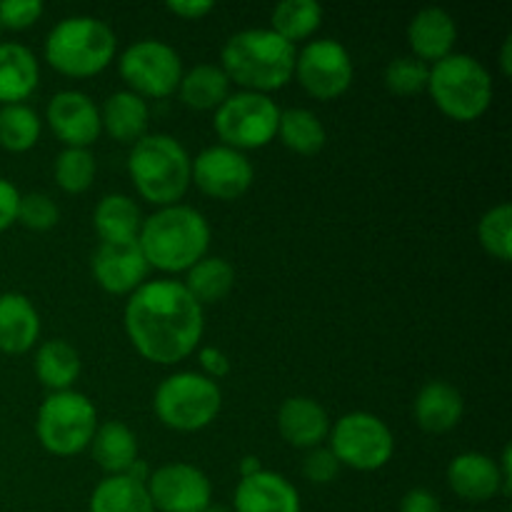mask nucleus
Wrapping results in <instances>:
<instances>
[{
  "mask_svg": "<svg viewBox=\"0 0 512 512\" xmlns=\"http://www.w3.org/2000/svg\"><path fill=\"white\" fill-rule=\"evenodd\" d=\"M60 220V210L58 205L53 203V198L45 193H28V195H20V203H18V220L23 228L28 230H43L55 228Z\"/></svg>",
  "mask_w": 512,
  "mask_h": 512,
  "instance_id": "obj_37",
  "label": "nucleus"
},
{
  "mask_svg": "<svg viewBox=\"0 0 512 512\" xmlns=\"http://www.w3.org/2000/svg\"><path fill=\"white\" fill-rule=\"evenodd\" d=\"M165 8H168V13L178 15L180 20H203L205 15L213 13L215 3H210V0H168Z\"/></svg>",
  "mask_w": 512,
  "mask_h": 512,
  "instance_id": "obj_43",
  "label": "nucleus"
},
{
  "mask_svg": "<svg viewBox=\"0 0 512 512\" xmlns=\"http://www.w3.org/2000/svg\"><path fill=\"white\" fill-rule=\"evenodd\" d=\"M98 425V410L88 395L78 390H63V393H50L38 408L35 435L50 455L73 458L90 448Z\"/></svg>",
  "mask_w": 512,
  "mask_h": 512,
  "instance_id": "obj_8",
  "label": "nucleus"
},
{
  "mask_svg": "<svg viewBox=\"0 0 512 512\" xmlns=\"http://www.w3.org/2000/svg\"><path fill=\"white\" fill-rule=\"evenodd\" d=\"M448 485L465 503H488L503 495L500 470L490 455L485 453H460L448 465Z\"/></svg>",
  "mask_w": 512,
  "mask_h": 512,
  "instance_id": "obj_19",
  "label": "nucleus"
},
{
  "mask_svg": "<svg viewBox=\"0 0 512 512\" xmlns=\"http://www.w3.org/2000/svg\"><path fill=\"white\" fill-rule=\"evenodd\" d=\"M203 512H233V508H228V505H218V503H210L208 508Z\"/></svg>",
  "mask_w": 512,
  "mask_h": 512,
  "instance_id": "obj_47",
  "label": "nucleus"
},
{
  "mask_svg": "<svg viewBox=\"0 0 512 512\" xmlns=\"http://www.w3.org/2000/svg\"><path fill=\"white\" fill-rule=\"evenodd\" d=\"M230 85L233 83L220 65L200 63L190 70H183L178 93L185 108L208 113V110H218L230 98Z\"/></svg>",
  "mask_w": 512,
  "mask_h": 512,
  "instance_id": "obj_27",
  "label": "nucleus"
},
{
  "mask_svg": "<svg viewBox=\"0 0 512 512\" xmlns=\"http://www.w3.org/2000/svg\"><path fill=\"white\" fill-rule=\"evenodd\" d=\"M20 190L10 180L0 178V233L10 228L18 220Z\"/></svg>",
  "mask_w": 512,
  "mask_h": 512,
  "instance_id": "obj_41",
  "label": "nucleus"
},
{
  "mask_svg": "<svg viewBox=\"0 0 512 512\" xmlns=\"http://www.w3.org/2000/svg\"><path fill=\"white\" fill-rule=\"evenodd\" d=\"M93 460L108 475H125L130 465L138 460V438L133 430L118 420L98 425L93 440H90Z\"/></svg>",
  "mask_w": 512,
  "mask_h": 512,
  "instance_id": "obj_28",
  "label": "nucleus"
},
{
  "mask_svg": "<svg viewBox=\"0 0 512 512\" xmlns=\"http://www.w3.org/2000/svg\"><path fill=\"white\" fill-rule=\"evenodd\" d=\"M40 338V315L23 293H0V353L23 355Z\"/></svg>",
  "mask_w": 512,
  "mask_h": 512,
  "instance_id": "obj_22",
  "label": "nucleus"
},
{
  "mask_svg": "<svg viewBox=\"0 0 512 512\" xmlns=\"http://www.w3.org/2000/svg\"><path fill=\"white\" fill-rule=\"evenodd\" d=\"M340 468H343V465L338 463L333 450L323 448V445H320V448L308 450V455H305L303 460L305 480H310V483L315 485H330L333 480H338Z\"/></svg>",
  "mask_w": 512,
  "mask_h": 512,
  "instance_id": "obj_39",
  "label": "nucleus"
},
{
  "mask_svg": "<svg viewBox=\"0 0 512 512\" xmlns=\"http://www.w3.org/2000/svg\"><path fill=\"white\" fill-rule=\"evenodd\" d=\"M100 125H103V130L115 143H123L133 148L140 138L148 135V100L130 93V90H118L100 108Z\"/></svg>",
  "mask_w": 512,
  "mask_h": 512,
  "instance_id": "obj_24",
  "label": "nucleus"
},
{
  "mask_svg": "<svg viewBox=\"0 0 512 512\" xmlns=\"http://www.w3.org/2000/svg\"><path fill=\"white\" fill-rule=\"evenodd\" d=\"M0 35H3V28H0Z\"/></svg>",
  "mask_w": 512,
  "mask_h": 512,
  "instance_id": "obj_48",
  "label": "nucleus"
},
{
  "mask_svg": "<svg viewBox=\"0 0 512 512\" xmlns=\"http://www.w3.org/2000/svg\"><path fill=\"white\" fill-rule=\"evenodd\" d=\"M278 433L293 448H320L330 435L328 410L308 395H293L278 410Z\"/></svg>",
  "mask_w": 512,
  "mask_h": 512,
  "instance_id": "obj_18",
  "label": "nucleus"
},
{
  "mask_svg": "<svg viewBox=\"0 0 512 512\" xmlns=\"http://www.w3.org/2000/svg\"><path fill=\"white\" fill-rule=\"evenodd\" d=\"M155 512H203L213 503L208 475L190 463H168L153 470L145 483Z\"/></svg>",
  "mask_w": 512,
  "mask_h": 512,
  "instance_id": "obj_14",
  "label": "nucleus"
},
{
  "mask_svg": "<svg viewBox=\"0 0 512 512\" xmlns=\"http://www.w3.org/2000/svg\"><path fill=\"white\" fill-rule=\"evenodd\" d=\"M220 408H223L220 385L193 370L168 375L153 395L155 415L165 428L175 433H198L208 428L218 418Z\"/></svg>",
  "mask_w": 512,
  "mask_h": 512,
  "instance_id": "obj_7",
  "label": "nucleus"
},
{
  "mask_svg": "<svg viewBox=\"0 0 512 512\" xmlns=\"http://www.w3.org/2000/svg\"><path fill=\"white\" fill-rule=\"evenodd\" d=\"M198 360H200V368H203L205 378L215 380V383L223 378H228L230 370H233V363H230V358L220 348H203L200 350Z\"/></svg>",
  "mask_w": 512,
  "mask_h": 512,
  "instance_id": "obj_40",
  "label": "nucleus"
},
{
  "mask_svg": "<svg viewBox=\"0 0 512 512\" xmlns=\"http://www.w3.org/2000/svg\"><path fill=\"white\" fill-rule=\"evenodd\" d=\"M478 240L485 253L500 263L512 258V205L500 203L485 210L478 223Z\"/></svg>",
  "mask_w": 512,
  "mask_h": 512,
  "instance_id": "obj_34",
  "label": "nucleus"
},
{
  "mask_svg": "<svg viewBox=\"0 0 512 512\" xmlns=\"http://www.w3.org/2000/svg\"><path fill=\"white\" fill-rule=\"evenodd\" d=\"M260 470H263V465H260V458H255V455H245V458L240 460V478L258 475Z\"/></svg>",
  "mask_w": 512,
  "mask_h": 512,
  "instance_id": "obj_45",
  "label": "nucleus"
},
{
  "mask_svg": "<svg viewBox=\"0 0 512 512\" xmlns=\"http://www.w3.org/2000/svg\"><path fill=\"white\" fill-rule=\"evenodd\" d=\"M500 70H503L505 78H510V73H512V38H505L503 50H500Z\"/></svg>",
  "mask_w": 512,
  "mask_h": 512,
  "instance_id": "obj_46",
  "label": "nucleus"
},
{
  "mask_svg": "<svg viewBox=\"0 0 512 512\" xmlns=\"http://www.w3.org/2000/svg\"><path fill=\"white\" fill-rule=\"evenodd\" d=\"M45 120L53 130L55 138L65 148H85L88 150L103 133L100 125V108L93 98L80 90H60L50 98L45 108Z\"/></svg>",
  "mask_w": 512,
  "mask_h": 512,
  "instance_id": "obj_15",
  "label": "nucleus"
},
{
  "mask_svg": "<svg viewBox=\"0 0 512 512\" xmlns=\"http://www.w3.org/2000/svg\"><path fill=\"white\" fill-rule=\"evenodd\" d=\"M300 493L285 475L260 470L240 478L233 495V512H300Z\"/></svg>",
  "mask_w": 512,
  "mask_h": 512,
  "instance_id": "obj_17",
  "label": "nucleus"
},
{
  "mask_svg": "<svg viewBox=\"0 0 512 512\" xmlns=\"http://www.w3.org/2000/svg\"><path fill=\"white\" fill-rule=\"evenodd\" d=\"M128 173L145 203L178 205L190 188V155L178 138L148 133L130 148Z\"/></svg>",
  "mask_w": 512,
  "mask_h": 512,
  "instance_id": "obj_4",
  "label": "nucleus"
},
{
  "mask_svg": "<svg viewBox=\"0 0 512 512\" xmlns=\"http://www.w3.org/2000/svg\"><path fill=\"white\" fill-rule=\"evenodd\" d=\"M118 73L130 93L143 100H163L178 90L183 78V58L165 40L143 38L123 50Z\"/></svg>",
  "mask_w": 512,
  "mask_h": 512,
  "instance_id": "obj_10",
  "label": "nucleus"
},
{
  "mask_svg": "<svg viewBox=\"0 0 512 512\" xmlns=\"http://www.w3.org/2000/svg\"><path fill=\"white\" fill-rule=\"evenodd\" d=\"M90 512H155L145 483L128 475H105L90 495Z\"/></svg>",
  "mask_w": 512,
  "mask_h": 512,
  "instance_id": "obj_30",
  "label": "nucleus"
},
{
  "mask_svg": "<svg viewBox=\"0 0 512 512\" xmlns=\"http://www.w3.org/2000/svg\"><path fill=\"white\" fill-rule=\"evenodd\" d=\"M330 450L343 468L358 473H375L393 460L395 438L393 430L378 415L355 410L330 425Z\"/></svg>",
  "mask_w": 512,
  "mask_h": 512,
  "instance_id": "obj_9",
  "label": "nucleus"
},
{
  "mask_svg": "<svg viewBox=\"0 0 512 512\" xmlns=\"http://www.w3.org/2000/svg\"><path fill=\"white\" fill-rule=\"evenodd\" d=\"M40 83V65L23 43L0 40V105L25 103Z\"/></svg>",
  "mask_w": 512,
  "mask_h": 512,
  "instance_id": "obj_23",
  "label": "nucleus"
},
{
  "mask_svg": "<svg viewBox=\"0 0 512 512\" xmlns=\"http://www.w3.org/2000/svg\"><path fill=\"white\" fill-rule=\"evenodd\" d=\"M400 512H443L438 495L425 488H413L400 500Z\"/></svg>",
  "mask_w": 512,
  "mask_h": 512,
  "instance_id": "obj_42",
  "label": "nucleus"
},
{
  "mask_svg": "<svg viewBox=\"0 0 512 512\" xmlns=\"http://www.w3.org/2000/svg\"><path fill=\"white\" fill-rule=\"evenodd\" d=\"M138 245L150 268L163 273H188L208 255L210 225L193 205H168L143 218Z\"/></svg>",
  "mask_w": 512,
  "mask_h": 512,
  "instance_id": "obj_3",
  "label": "nucleus"
},
{
  "mask_svg": "<svg viewBox=\"0 0 512 512\" xmlns=\"http://www.w3.org/2000/svg\"><path fill=\"white\" fill-rule=\"evenodd\" d=\"M55 183L63 193L80 195L93 185L95 180V158L85 148H63L53 165Z\"/></svg>",
  "mask_w": 512,
  "mask_h": 512,
  "instance_id": "obj_35",
  "label": "nucleus"
},
{
  "mask_svg": "<svg viewBox=\"0 0 512 512\" xmlns=\"http://www.w3.org/2000/svg\"><path fill=\"white\" fill-rule=\"evenodd\" d=\"M298 50L270 28H248L230 35L220 50V68L248 93H273L293 80Z\"/></svg>",
  "mask_w": 512,
  "mask_h": 512,
  "instance_id": "obj_2",
  "label": "nucleus"
},
{
  "mask_svg": "<svg viewBox=\"0 0 512 512\" xmlns=\"http://www.w3.org/2000/svg\"><path fill=\"white\" fill-rule=\"evenodd\" d=\"M45 5L40 0H3L0 3V28L25 30L43 18Z\"/></svg>",
  "mask_w": 512,
  "mask_h": 512,
  "instance_id": "obj_38",
  "label": "nucleus"
},
{
  "mask_svg": "<svg viewBox=\"0 0 512 512\" xmlns=\"http://www.w3.org/2000/svg\"><path fill=\"white\" fill-rule=\"evenodd\" d=\"M93 278L105 293L110 295H133L143 283H148V260L135 243L110 245L100 243L90 258Z\"/></svg>",
  "mask_w": 512,
  "mask_h": 512,
  "instance_id": "obj_16",
  "label": "nucleus"
},
{
  "mask_svg": "<svg viewBox=\"0 0 512 512\" xmlns=\"http://www.w3.org/2000/svg\"><path fill=\"white\" fill-rule=\"evenodd\" d=\"M280 108L270 95L263 93H230V98L215 110L213 128L220 145L233 150H260L278 135Z\"/></svg>",
  "mask_w": 512,
  "mask_h": 512,
  "instance_id": "obj_11",
  "label": "nucleus"
},
{
  "mask_svg": "<svg viewBox=\"0 0 512 512\" xmlns=\"http://www.w3.org/2000/svg\"><path fill=\"white\" fill-rule=\"evenodd\" d=\"M428 93L435 108L455 123H473L488 113L493 103V78L478 58L450 53L430 65Z\"/></svg>",
  "mask_w": 512,
  "mask_h": 512,
  "instance_id": "obj_6",
  "label": "nucleus"
},
{
  "mask_svg": "<svg viewBox=\"0 0 512 512\" xmlns=\"http://www.w3.org/2000/svg\"><path fill=\"white\" fill-rule=\"evenodd\" d=\"M428 78L430 65L413 58V55H400V58L390 60L383 73L385 88L390 93L400 95V98H408V95H418L423 90H428Z\"/></svg>",
  "mask_w": 512,
  "mask_h": 512,
  "instance_id": "obj_36",
  "label": "nucleus"
},
{
  "mask_svg": "<svg viewBox=\"0 0 512 512\" xmlns=\"http://www.w3.org/2000/svg\"><path fill=\"white\" fill-rule=\"evenodd\" d=\"M465 415V400L458 388L445 380H430L418 390L413 400V418L420 430L443 435L458 428Z\"/></svg>",
  "mask_w": 512,
  "mask_h": 512,
  "instance_id": "obj_21",
  "label": "nucleus"
},
{
  "mask_svg": "<svg viewBox=\"0 0 512 512\" xmlns=\"http://www.w3.org/2000/svg\"><path fill=\"white\" fill-rule=\"evenodd\" d=\"M43 120L28 103L0 105V148L8 153H28L38 145Z\"/></svg>",
  "mask_w": 512,
  "mask_h": 512,
  "instance_id": "obj_33",
  "label": "nucleus"
},
{
  "mask_svg": "<svg viewBox=\"0 0 512 512\" xmlns=\"http://www.w3.org/2000/svg\"><path fill=\"white\" fill-rule=\"evenodd\" d=\"M118 38L105 20L73 15L55 25L45 38V60L65 78H93L115 58Z\"/></svg>",
  "mask_w": 512,
  "mask_h": 512,
  "instance_id": "obj_5",
  "label": "nucleus"
},
{
  "mask_svg": "<svg viewBox=\"0 0 512 512\" xmlns=\"http://www.w3.org/2000/svg\"><path fill=\"white\" fill-rule=\"evenodd\" d=\"M255 178L248 155L228 145H210L190 160V183L213 200H238Z\"/></svg>",
  "mask_w": 512,
  "mask_h": 512,
  "instance_id": "obj_13",
  "label": "nucleus"
},
{
  "mask_svg": "<svg viewBox=\"0 0 512 512\" xmlns=\"http://www.w3.org/2000/svg\"><path fill=\"white\" fill-rule=\"evenodd\" d=\"M123 325L140 358L155 365H178L198 350L205 313L183 280H148L128 295Z\"/></svg>",
  "mask_w": 512,
  "mask_h": 512,
  "instance_id": "obj_1",
  "label": "nucleus"
},
{
  "mask_svg": "<svg viewBox=\"0 0 512 512\" xmlns=\"http://www.w3.org/2000/svg\"><path fill=\"white\" fill-rule=\"evenodd\" d=\"M498 463V470H500V483H503V498H510L512 493V448L510 445H505L503 448V455H500V460H495Z\"/></svg>",
  "mask_w": 512,
  "mask_h": 512,
  "instance_id": "obj_44",
  "label": "nucleus"
},
{
  "mask_svg": "<svg viewBox=\"0 0 512 512\" xmlns=\"http://www.w3.org/2000/svg\"><path fill=\"white\" fill-rule=\"evenodd\" d=\"M183 285L200 305H215L235 288V268L220 255H205L185 273Z\"/></svg>",
  "mask_w": 512,
  "mask_h": 512,
  "instance_id": "obj_29",
  "label": "nucleus"
},
{
  "mask_svg": "<svg viewBox=\"0 0 512 512\" xmlns=\"http://www.w3.org/2000/svg\"><path fill=\"white\" fill-rule=\"evenodd\" d=\"M458 40V23L445 8L430 5L415 13L408 25V45L413 58L423 60L425 65H435L438 60L448 58Z\"/></svg>",
  "mask_w": 512,
  "mask_h": 512,
  "instance_id": "obj_20",
  "label": "nucleus"
},
{
  "mask_svg": "<svg viewBox=\"0 0 512 512\" xmlns=\"http://www.w3.org/2000/svg\"><path fill=\"white\" fill-rule=\"evenodd\" d=\"M275 138H280L285 148L298 155H318L325 148L328 133H325L323 120L313 110L290 108L280 110L278 135Z\"/></svg>",
  "mask_w": 512,
  "mask_h": 512,
  "instance_id": "obj_31",
  "label": "nucleus"
},
{
  "mask_svg": "<svg viewBox=\"0 0 512 512\" xmlns=\"http://www.w3.org/2000/svg\"><path fill=\"white\" fill-rule=\"evenodd\" d=\"M293 75L310 98L335 100L348 93L353 85V58L338 40H310L295 58Z\"/></svg>",
  "mask_w": 512,
  "mask_h": 512,
  "instance_id": "obj_12",
  "label": "nucleus"
},
{
  "mask_svg": "<svg viewBox=\"0 0 512 512\" xmlns=\"http://www.w3.org/2000/svg\"><path fill=\"white\" fill-rule=\"evenodd\" d=\"M33 368L43 388H48L50 393H63V390H73L83 363H80V353L68 340L53 338L38 345Z\"/></svg>",
  "mask_w": 512,
  "mask_h": 512,
  "instance_id": "obj_26",
  "label": "nucleus"
},
{
  "mask_svg": "<svg viewBox=\"0 0 512 512\" xmlns=\"http://www.w3.org/2000/svg\"><path fill=\"white\" fill-rule=\"evenodd\" d=\"M93 228L100 243H135L143 228V213L130 195L110 193L98 200L93 210Z\"/></svg>",
  "mask_w": 512,
  "mask_h": 512,
  "instance_id": "obj_25",
  "label": "nucleus"
},
{
  "mask_svg": "<svg viewBox=\"0 0 512 512\" xmlns=\"http://www.w3.org/2000/svg\"><path fill=\"white\" fill-rule=\"evenodd\" d=\"M320 25H323V5L318 0H283L270 15V30L290 45L313 38Z\"/></svg>",
  "mask_w": 512,
  "mask_h": 512,
  "instance_id": "obj_32",
  "label": "nucleus"
}]
</instances>
